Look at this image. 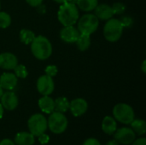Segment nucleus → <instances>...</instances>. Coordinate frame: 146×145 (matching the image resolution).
<instances>
[{"label": "nucleus", "instance_id": "f257e3e1", "mask_svg": "<svg viewBox=\"0 0 146 145\" xmlns=\"http://www.w3.org/2000/svg\"><path fill=\"white\" fill-rule=\"evenodd\" d=\"M30 44L33 55L38 60H46L52 54L51 43L46 37L37 36Z\"/></svg>", "mask_w": 146, "mask_h": 145}, {"label": "nucleus", "instance_id": "f03ea898", "mask_svg": "<svg viewBox=\"0 0 146 145\" xmlns=\"http://www.w3.org/2000/svg\"><path fill=\"white\" fill-rule=\"evenodd\" d=\"M57 18L60 23L65 26H74L79 19V9L76 4L62 3L59 8Z\"/></svg>", "mask_w": 146, "mask_h": 145}, {"label": "nucleus", "instance_id": "7ed1b4c3", "mask_svg": "<svg viewBox=\"0 0 146 145\" xmlns=\"http://www.w3.org/2000/svg\"><path fill=\"white\" fill-rule=\"evenodd\" d=\"M47 125L50 131L54 134H62L63 133L68 126V121L64 114L53 111L50 114V116L47 120Z\"/></svg>", "mask_w": 146, "mask_h": 145}, {"label": "nucleus", "instance_id": "20e7f679", "mask_svg": "<svg viewBox=\"0 0 146 145\" xmlns=\"http://www.w3.org/2000/svg\"><path fill=\"white\" fill-rule=\"evenodd\" d=\"M123 29L120 20L111 18L107 21L104 26V36L109 42H116L121 38Z\"/></svg>", "mask_w": 146, "mask_h": 145}, {"label": "nucleus", "instance_id": "39448f33", "mask_svg": "<svg viewBox=\"0 0 146 145\" xmlns=\"http://www.w3.org/2000/svg\"><path fill=\"white\" fill-rule=\"evenodd\" d=\"M113 117L116 121L124 125H130L135 119V114L133 108L127 103H118L113 109Z\"/></svg>", "mask_w": 146, "mask_h": 145}, {"label": "nucleus", "instance_id": "423d86ee", "mask_svg": "<svg viewBox=\"0 0 146 145\" xmlns=\"http://www.w3.org/2000/svg\"><path fill=\"white\" fill-rule=\"evenodd\" d=\"M99 20L93 14H86L78 19V30L80 33L92 35L98 27Z\"/></svg>", "mask_w": 146, "mask_h": 145}, {"label": "nucleus", "instance_id": "0eeeda50", "mask_svg": "<svg viewBox=\"0 0 146 145\" xmlns=\"http://www.w3.org/2000/svg\"><path fill=\"white\" fill-rule=\"evenodd\" d=\"M27 127L29 132H31L34 137H38L40 134L44 133L48 129L47 119L42 114H34L28 119Z\"/></svg>", "mask_w": 146, "mask_h": 145}, {"label": "nucleus", "instance_id": "6e6552de", "mask_svg": "<svg viewBox=\"0 0 146 145\" xmlns=\"http://www.w3.org/2000/svg\"><path fill=\"white\" fill-rule=\"evenodd\" d=\"M115 139L121 144H131L136 139V134L131 127H121L113 134Z\"/></svg>", "mask_w": 146, "mask_h": 145}, {"label": "nucleus", "instance_id": "1a4fd4ad", "mask_svg": "<svg viewBox=\"0 0 146 145\" xmlns=\"http://www.w3.org/2000/svg\"><path fill=\"white\" fill-rule=\"evenodd\" d=\"M55 89L54 80L51 77L44 74L37 80V90L42 96H50Z\"/></svg>", "mask_w": 146, "mask_h": 145}, {"label": "nucleus", "instance_id": "9d476101", "mask_svg": "<svg viewBox=\"0 0 146 145\" xmlns=\"http://www.w3.org/2000/svg\"><path fill=\"white\" fill-rule=\"evenodd\" d=\"M0 103L2 104L3 108L9 111L15 109L19 103V100L16 94L11 91H7L6 92H3L0 97Z\"/></svg>", "mask_w": 146, "mask_h": 145}, {"label": "nucleus", "instance_id": "9b49d317", "mask_svg": "<svg viewBox=\"0 0 146 145\" xmlns=\"http://www.w3.org/2000/svg\"><path fill=\"white\" fill-rule=\"evenodd\" d=\"M88 109V103L84 98H75L69 102V109L74 117L82 116Z\"/></svg>", "mask_w": 146, "mask_h": 145}, {"label": "nucleus", "instance_id": "f8f14e48", "mask_svg": "<svg viewBox=\"0 0 146 145\" xmlns=\"http://www.w3.org/2000/svg\"><path fill=\"white\" fill-rule=\"evenodd\" d=\"M80 34L79 30L74 26H65L60 31L61 39L66 43H75Z\"/></svg>", "mask_w": 146, "mask_h": 145}, {"label": "nucleus", "instance_id": "ddd939ff", "mask_svg": "<svg viewBox=\"0 0 146 145\" xmlns=\"http://www.w3.org/2000/svg\"><path fill=\"white\" fill-rule=\"evenodd\" d=\"M18 64L16 56L9 52L0 54V68L5 70H13Z\"/></svg>", "mask_w": 146, "mask_h": 145}, {"label": "nucleus", "instance_id": "4468645a", "mask_svg": "<svg viewBox=\"0 0 146 145\" xmlns=\"http://www.w3.org/2000/svg\"><path fill=\"white\" fill-rule=\"evenodd\" d=\"M18 78L15 76V73H3L0 76V85L3 90L12 91L15 88Z\"/></svg>", "mask_w": 146, "mask_h": 145}, {"label": "nucleus", "instance_id": "2eb2a0df", "mask_svg": "<svg viewBox=\"0 0 146 145\" xmlns=\"http://www.w3.org/2000/svg\"><path fill=\"white\" fill-rule=\"evenodd\" d=\"M94 11H95L94 15L98 17V19L102 21H108L111 19L114 15L112 7L105 3L98 4Z\"/></svg>", "mask_w": 146, "mask_h": 145}, {"label": "nucleus", "instance_id": "dca6fc26", "mask_svg": "<svg viewBox=\"0 0 146 145\" xmlns=\"http://www.w3.org/2000/svg\"><path fill=\"white\" fill-rule=\"evenodd\" d=\"M14 143L15 145H33L35 137L29 132H20L16 133Z\"/></svg>", "mask_w": 146, "mask_h": 145}, {"label": "nucleus", "instance_id": "f3484780", "mask_svg": "<svg viewBox=\"0 0 146 145\" xmlns=\"http://www.w3.org/2000/svg\"><path fill=\"white\" fill-rule=\"evenodd\" d=\"M40 110L44 114H51L55 111V103L54 100L50 96H43L39 98L38 102Z\"/></svg>", "mask_w": 146, "mask_h": 145}, {"label": "nucleus", "instance_id": "a211bd4d", "mask_svg": "<svg viewBox=\"0 0 146 145\" xmlns=\"http://www.w3.org/2000/svg\"><path fill=\"white\" fill-rule=\"evenodd\" d=\"M117 129V122L114 117L107 115L103 119L102 130L105 134L113 135Z\"/></svg>", "mask_w": 146, "mask_h": 145}, {"label": "nucleus", "instance_id": "6ab92c4d", "mask_svg": "<svg viewBox=\"0 0 146 145\" xmlns=\"http://www.w3.org/2000/svg\"><path fill=\"white\" fill-rule=\"evenodd\" d=\"M131 128L136 135L144 136L146 132V122L142 119H134L130 123Z\"/></svg>", "mask_w": 146, "mask_h": 145}, {"label": "nucleus", "instance_id": "aec40b11", "mask_svg": "<svg viewBox=\"0 0 146 145\" xmlns=\"http://www.w3.org/2000/svg\"><path fill=\"white\" fill-rule=\"evenodd\" d=\"M98 4V0H78L76 5L82 11L90 12L95 9Z\"/></svg>", "mask_w": 146, "mask_h": 145}, {"label": "nucleus", "instance_id": "412c9836", "mask_svg": "<svg viewBox=\"0 0 146 145\" xmlns=\"http://www.w3.org/2000/svg\"><path fill=\"white\" fill-rule=\"evenodd\" d=\"M54 103H55V111L56 112L64 114L69 109V101L65 97H57L56 100H54Z\"/></svg>", "mask_w": 146, "mask_h": 145}, {"label": "nucleus", "instance_id": "4be33fe9", "mask_svg": "<svg viewBox=\"0 0 146 145\" xmlns=\"http://www.w3.org/2000/svg\"><path fill=\"white\" fill-rule=\"evenodd\" d=\"M75 44L80 51H86L89 49L91 45V38L89 35L80 33L77 40L75 41Z\"/></svg>", "mask_w": 146, "mask_h": 145}, {"label": "nucleus", "instance_id": "5701e85b", "mask_svg": "<svg viewBox=\"0 0 146 145\" xmlns=\"http://www.w3.org/2000/svg\"><path fill=\"white\" fill-rule=\"evenodd\" d=\"M35 34L29 29H22L20 32V39L25 44H30L35 38Z\"/></svg>", "mask_w": 146, "mask_h": 145}, {"label": "nucleus", "instance_id": "b1692460", "mask_svg": "<svg viewBox=\"0 0 146 145\" xmlns=\"http://www.w3.org/2000/svg\"><path fill=\"white\" fill-rule=\"evenodd\" d=\"M15 72V74L17 78L20 79H26L28 75V72L27 69L25 66L21 65V64H17L15 68L13 69Z\"/></svg>", "mask_w": 146, "mask_h": 145}, {"label": "nucleus", "instance_id": "393cba45", "mask_svg": "<svg viewBox=\"0 0 146 145\" xmlns=\"http://www.w3.org/2000/svg\"><path fill=\"white\" fill-rule=\"evenodd\" d=\"M11 24L10 15L3 11H0V28H7Z\"/></svg>", "mask_w": 146, "mask_h": 145}, {"label": "nucleus", "instance_id": "a878e982", "mask_svg": "<svg viewBox=\"0 0 146 145\" xmlns=\"http://www.w3.org/2000/svg\"><path fill=\"white\" fill-rule=\"evenodd\" d=\"M111 7H112V10H113L114 15H122L125 13L126 9H127L126 5L121 2L115 3L113 4V6H111Z\"/></svg>", "mask_w": 146, "mask_h": 145}, {"label": "nucleus", "instance_id": "bb28decb", "mask_svg": "<svg viewBox=\"0 0 146 145\" xmlns=\"http://www.w3.org/2000/svg\"><path fill=\"white\" fill-rule=\"evenodd\" d=\"M122 26L124 28H130L133 25V19L128 15H124L121 18L120 20Z\"/></svg>", "mask_w": 146, "mask_h": 145}, {"label": "nucleus", "instance_id": "cd10ccee", "mask_svg": "<svg viewBox=\"0 0 146 145\" xmlns=\"http://www.w3.org/2000/svg\"><path fill=\"white\" fill-rule=\"evenodd\" d=\"M44 72H45V74H46V75H48V76L53 78V77H55V76L57 74L58 68H57V67L55 66V65H49V66H47V67L45 68Z\"/></svg>", "mask_w": 146, "mask_h": 145}, {"label": "nucleus", "instance_id": "c85d7f7f", "mask_svg": "<svg viewBox=\"0 0 146 145\" xmlns=\"http://www.w3.org/2000/svg\"><path fill=\"white\" fill-rule=\"evenodd\" d=\"M38 141L40 144H47L50 142V136L45 133H42L39 136H38Z\"/></svg>", "mask_w": 146, "mask_h": 145}, {"label": "nucleus", "instance_id": "c756f323", "mask_svg": "<svg viewBox=\"0 0 146 145\" xmlns=\"http://www.w3.org/2000/svg\"><path fill=\"white\" fill-rule=\"evenodd\" d=\"M82 145H101V143L94 138H89L86 139Z\"/></svg>", "mask_w": 146, "mask_h": 145}, {"label": "nucleus", "instance_id": "7c9ffc66", "mask_svg": "<svg viewBox=\"0 0 146 145\" xmlns=\"http://www.w3.org/2000/svg\"><path fill=\"white\" fill-rule=\"evenodd\" d=\"M26 1L32 7H38L43 3V0H26Z\"/></svg>", "mask_w": 146, "mask_h": 145}, {"label": "nucleus", "instance_id": "2f4dec72", "mask_svg": "<svg viewBox=\"0 0 146 145\" xmlns=\"http://www.w3.org/2000/svg\"><path fill=\"white\" fill-rule=\"evenodd\" d=\"M132 145H146V138L142 137L138 139H135L132 144Z\"/></svg>", "mask_w": 146, "mask_h": 145}, {"label": "nucleus", "instance_id": "473e14b6", "mask_svg": "<svg viewBox=\"0 0 146 145\" xmlns=\"http://www.w3.org/2000/svg\"><path fill=\"white\" fill-rule=\"evenodd\" d=\"M0 145H15V144L9 138H4L0 141Z\"/></svg>", "mask_w": 146, "mask_h": 145}, {"label": "nucleus", "instance_id": "72a5a7b5", "mask_svg": "<svg viewBox=\"0 0 146 145\" xmlns=\"http://www.w3.org/2000/svg\"><path fill=\"white\" fill-rule=\"evenodd\" d=\"M120 144L115 140V139H113V140H110L107 144L105 145H119Z\"/></svg>", "mask_w": 146, "mask_h": 145}, {"label": "nucleus", "instance_id": "f704fd0d", "mask_svg": "<svg viewBox=\"0 0 146 145\" xmlns=\"http://www.w3.org/2000/svg\"><path fill=\"white\" fill-rule=\"evenodd\" d=\"M141 69H142L143 73H146V61L145 60H144V62H143V63H142V65H141Z\"/></svg>", "mask_w": 146, "mask_h": 145}, {"label": "nucleus", "instance_id": "c9c22d12", "mask_svg": "<svg viewBox=\"0 0 146 145\" xmlns=\"http://www.w3.org/2000/svg\"><path fill=\"white\" fill-rule=\"evenodd\" d=\"M3 112H4V109L3 108L2 104L0 103V119L3 118Z\"/></svg>", "mask_w": 146, "mask_h": 145}, {"label": "nucleus", "instance_id": "e433bc0d", "mask_svg": "<svg viewBox=\"0 0 146 145\" xmlns=\"http://www.w3.org/2000/svg\"><path fill=\"white\" fill-rule=\"evenodd\" d=\"M78 0H66L67 3H72V4H76Z\"/></svg>", "mask_w": 146, "mask_h": 145}, {"label": "nucleus", "instance_id": "4c0bfd02", "mask_svg": "<svg viewBox=\"0 0 146 145\" xmlns=\"http://www.w3.org/2000/svg\"><path fill=\"white\" fill-rule=\"evenodd\" d=\"M56 3H61V4H62V3H66V0H54Z\"/></svg>", "mask_w": 146, "mask_h": 145}, {"label": "nucleus", "instance_id": "58836bf2", "mask_svg": "<svg viewBox=\"0 0 146 145\" xmlns=\"http://www.w3.org/2000/svg\"><path fill=\"white\" fill-rule=\"evenodd\" d=\"M3 93V88L1 87V85H0V97H1V96H2V94Z\"/></svg>", "mask_w": 146, "mask_h": 145}, {"label": "nucleus", "instance_id": "ea45409f", "mask_svg": "<svg viewBox=\"0 0 146 145\" xmlns=\"http://www.w3.org/2000/svg\"><path fill=\"white\" fill-rule=\"evenodd\" d=\"M0 9H1V2H0Z\"/></svg>", "mask_w": 146, "mask_h": 145}]
</instances>
